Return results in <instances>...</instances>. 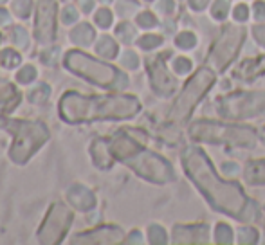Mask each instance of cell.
<instances>
[{"label":"cell","instance_id":"22","mask_svg":"<svg viewBox=\"0 0 265 245\" xmlns=\"http://www.w3.org/2000/svg\"><path fill=\"white\" fill-rule=\"evenodd\" d=\"M253 36H255V40L258 42V45H262V47H265V24L264 22H258L256 26H253Z\"/></svg>","mask_w":265,"mask_h":245},{"label":"cell","instance_id":"5","mask_svg":"<svg viewBox=\"0 0 265 245\" xmlns=\"http://www.w3.org/2000/svg\"><path fill=\"white\" fill-rule=\"evenodd\" d=\"M247 29L240 24H226L220 31L217 42L209 51L208 65L215 69L217 72H224L226 69L234 62V58L238 56L240 49L245 42Z\"/></svg>","mask_w":265,"mask_h":245},{"label":"cell","instance_id":"23","mask_svg":"<svg viewBox=\"0 0 265 245\" xmlns=\"http://www.w3.org/2000/svg\"><path fill=\"white\" fill-rule=\"evenodd\" d=\"M137 24L145 29H150V27L157 26V18L151 13H141L139 18H137Z\"/></svg>","mask_w":265,"mask_h":245},{"label":"cell","instance_id":"13","mask_svg":"<svg viewBox=\"0 0 265 245\" xmlns=\"http://www.w3.org/2000/svg\"><path fill=\"white\" fill-rule=\"evenodd\" d=\"M173 42H175V47L179 49V51L186 52V51H193V49L197 47L198 38L193 31H182L177 35Z\"/></svg>","mask_w":265,"mask_h":245},{"label":"cell","instance_id":"21","mask_svg":"<svg viewBox=\"0 0 265 245\" xmlns=\"http://www.w3.org/2000/svg\"><path fill=\"white\" fill-rule=\"evenodd\" d=\"M220 172H222L224 177L227 178H233L236 173L240 172V166L238 162H233V161H227V162H222V168H220Z\"/></svg>","mask_w":265,"mask_h":245},{"label":"cell","instance_id":"25","mask_svg":"<svg viewBox=\"0 0 265 245\" xmlns=\"http://www.w3.org/2000/svg\"><path fill=\"white\" fill-rule=\"evenodd\" d=\"M159 11H162L164 15H172L175 11V2L173 0H161L159 2Z\"/></svg>","mask_w":265,"mask_h":245},{"label":"cell","instance_id":"16","mask_svg":"<svg viewBox=\"0 0 265 245\" xmlns=\"http://www.w3.org/2000/svg\"><path fill=\"white\" fill-rule=\"evenodd\" d=\"M172 69L177 76H188V74H191V70H193V62L186 56H177V58H173Z\"/></svg>","mask_w":265,"mask_h":245},{"label":"cell","instance_id":"20","mask_svg":"<svg viewBox=\"0 0 265 245\" xmlns=\"http://www.w3.org/2000/svg\"><path fill=\"white\" fill-rule=\"evenodd\" d=\"M251 15L256 22H265V2L264 0H255L251 5Z\"/></svg>","mask_w":265,"mask_h":245},{"label":"cell","instance_id":"12","mask_svg":"<svg viewBox=\"0 0 265 245\" xmlns=\"http://www.w3.org/2000/svg\"><path fill=\"white\" fill-rule=\"evenodd\" d=\"M213 240L215 244H220V245H231L234 244V231L233 227L226 222H219V224L215 225V231H213Z\"/></svg>","mask_w":265,"mask_h":245},{"label":"cell","instance_id":"8","mask_svg":"<svg viewBox=\"0 0 265 245\" xmlns=\"http://www.w3.org/2000/svg\"><path fill=\"white\" fill-rule=\"evenodd\" d=\"M76 70L85 74V76H88L90 79H94V81H98V83H101V85H114L117 79L125 78V76L117 74L114 69L109 67V65L96 63V62H92L90 58L78 56V54H76Z\"/></svg>","mask_w":265,"mask_h":245},{"label":"cell","instance_id":"19","mask_svg":"<svg viewBox=\"0 0 265 245\" xmlns=\"http://www.w3.org/2000/svg\"><path fill=\"white\" fill-rule=\"evenodd\" d=\"M150 235H151L150 240L153 242V244H166V242H168L166 231L162 229V227H161L159 224L150 225Z\"/></svg>","mask_w":265,"mask_h":245},{"label":"cell","instance_id":"7","mask_svg":"<svg viewBox=\"0 0 265 245\" xmlns=\"http://www.w3.org/2000/svg\"><path fill=\"white\" fill-rule=\"evenodd\" d=\"M148 70H150V79L151 87L159 96H172L177 90V74L170 72V69L166 67V62L162 60V56H157L148 62Z\"/></svg>","mask_w":265,"mask_h":245},{"label":"cell","instance_id":"4","mask_svg":"<svg viewBox=\"0 0 265 245\" xmlns=\"http://www.w3.org/2000/svg\"><path fill=\"white\" fill-rule=\"evenodd\" d=\"M217 114L227 121H245L265 115V92H245L236 90L219 96Z\"/></svg>","mask_w":265,"mask_h":245},{"label":"cell","instance_id":"14","mask_svg":"<svg viewBox=\"0 0 265 245\" xmlns=\"http://www.w3.org/2000/svg\"><path fill=\"white\" fill-rule=\"evenodd\" d=\"M236 242H238V244H244V245L258 244V242H260V233H258V229H256L255 225L245 224L236 231Z\"/></svg>","mask_w":265,"mask_h":245},{"label":"cell","instance_id":"15","mask_svg":"<svg viewBox=\"0 0 265 245\" xmlns=\"http://www.w3.org/2000/svg\"><path fill=\"white\" fill-rule=\"evenodd\" d=\"M231 9H233V7H231V2H229V0H215L209 13H211V16H213L217 22H224L227 18L229 13H231Z\"/></svg>","mask_w":265,"mask_h":245},{"label":"cell","instance_id":"10","mask_svg":"<svg viewBox=\"0 0 265 245\" xmlns=\"http://www.w3.org/2000/svg\"><path fill=\"white\" fill-rule=\"evenodd\" d=\"M262 76H265V54L247 58L233 69V78L238 81H245V83L256 81Z\"/></svg>","mask_w":265,"mask_h":245},{"label":"cell","instance_id":"3","mask_svg":"<svg viewBox=\"0 0 265 245\" xmlns=\"http://www.w3.org/2000/svg\"><path fill=\"white\" fill-rule=\"evenodd\" d=\"M215 81H217V70L215 69H211L209 65H204V67L197 69L191 74V78L186 81L182 92L177 96L175 103H173L172 110H170V115H168V121L172 125L186 123L189 119L191 112L195 110V106L211 90Z\"/></svg>","mask_w":265,"mask_h":245},{"label":"cell","instance_id":"6","mask_svg":"<svg viewBox=\"0 0 265 245\" xmlns=\"http://www.w3.org/2000/svg\"><path fill=\"white\" fill-rule=\"evenodd\" d=\"M132 170L139 173L146 180L157 184H168L175 180V170L166 159L157 155L153 151H137L130 161Z\"/></svg>","mask_w":265,"mask_h":245},{"label":"cell","instance_id":"18","mask_svg":"<svg viewBox=\"0 0 265 245\" xmlns=\"http://www.w3.org/2000/svg\"><path fill=\"white\" fill-rule=\"evenodd\" d=\"M162 40H164V38L159 36V35H145V36H141L139 45L145 49V51H151V49L159 47L162 43Z\"/></svg>","mask_w":265,"mask_h":245},{"label":"cell","instance_id":"1","mask_svg":"<svg viewBox=\"0 0 265 245\" xmlns=\"http://www.w3.org/2000/svg\"><path fill=\"white\" fill-rule=\"evenodd\" d=\"M182 168L188 178L195 184L211 209L224 213L236 222H253L258 216L256 208L238 182L220 177L206 151L198 146H188L182 151Z\"/></svg>","mask_w":265,"mask_h":245},{"label":"cell","instance_id":"9","mask_svg":"<svg viewBox=\"0 0 265 245\" xmlns=\"http://www.w3.org/2000/svg\"><path fill=\"white\" fill-rule=\"evenodd\" d=\"M175 244H208L209 242V225L197 222V224H177L172 231Z\"/></svg>","mask_w":265,"mask_h":245},{"label":"cell","instance_id":"26","mask_svg":"<svg viewBox=\"0 0 265 245\" xmlns=\"http://www.w3.org/2000/svg\"><path fill=\"white\" fill-rule=\"evenodd\" d=\"M103 47H105V45H103ZM107 49H115V45H114V43H112V45H109V47H107ZM101 52H103V54H105V52H107V54H114L115 51H105V49H101Z\"/></svg>","mask_w":265,"mask_h":245},{"label":"cell","instance_id":"2","mask_svg":"<svg viewBox=\"0 0 265 245\" xmlns=\"http://www.w3.org/2000/svg\"><path fill=\"white\" fill-rule=\"evenodd\" d=\"M188 136L195 142H206V144H224L233 148H255L256 132L249 126L227 123L226 121H209L198 119L193 121L188 128Z\"/></svg>","mask_w":265,"mask_h":245},{"label":"cell","instance_id":"27","mask_svg":"<svg viewBox=\"0 0 265 245\" xmlns=\"http://www.w3.org/2000/svg\"><path fill=\"white\" fill-rule=\"evenodd\" d=\"M258 137H260L262 141H264V144H265V126L260 130V136H258Z\"/></svg>","mask_w":265,"mask_h":245},{"label":"cell","instance_id":"28","mask_svg":"<svg viewBox=\"0 0 265 245\" xmlns=\"http://www.w3.org/2000/svg\"><path fill=\"white\" fill-rule=\"evenodd\" d=\"M264 242H265V233H264Z\"/></svg>","mask_w":265,"mask_h":245},{"label":"cell","instance_id":"17","mask_svg":"<svg viewBox=\"0 0 265 245\" xmlns=\"http://www.w3.org/2000/svg\"><path fill=\"white\" fill-rule=\"evenodd\" d=\"M249 15H251V7L247 4H244V2L236 4L233 9H231V16H233V20L236 22V24L247 22L249 20Z\"/></svg>","mask_w":265,"mask_h":245},{"label":"cell","instance_id":"11","mask_svg":"<svg viewBox=\"0 0 265 245\" xmlns=\"http://www.w3.org/2000/svg\"><path fill=\"white\" fill-rule=\"evenodd\" d=\"M244 178L249 186H265V159H255L247 162Z\"/></svg>","mask_w":265,"mask_h":245},{"label":"cell","instance_id":"24","mask_svg":"<svg viewBox=\"0 0 265 245\" xmlns=\"http://www.w3.org/2000/svg\"><path fill=\"white\" fill-rule=\"evenodd\" d=\"M211 0H188L189 4V9L195 11V13H200V11H206V7L209 5Z\"/></svg>","mask_w":265,"mask_h":245}]
</instances>
